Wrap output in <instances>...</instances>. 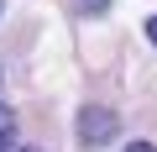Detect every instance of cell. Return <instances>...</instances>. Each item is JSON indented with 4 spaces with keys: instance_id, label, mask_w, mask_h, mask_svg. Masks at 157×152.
<instances>
[{
    "instance_id": "6",
    "label": "cell",
    "mask_w": 157,
    "mask_h": 152,
    "mask_svg": "<svg viewBox=\"0 0 157 152\" xmlns=\"http://www.w3.org/2000/svg\"><path fill=\"white\" fill-rule=\"evenodd\" d=\"M126 152H157V147H147V142H131V147H126Z\"/></svg>"
},
{
    "instance_id": "4",
    "label": "cell",
    "mask_w": 157,
    "mask_h": 152,
    "mask_svg": "<svg viewBox=\"0 0 157 152\" xmlns=\"http://www.w3.org/2000/svg\"><path fill=\"white\" fill-rule=\"evenodd\" d=\"M0 152H37V147H26V142H6Z\"/></svg>"
},
{
    "instance_id": "5",
    "label": "cell",
    "mask_w": 157,
    "mask_h": 152,
    "mask_svg": "<svg viewBox=\"0 0 157 152\" xmlns=\"http://www.w3.org/2000/svg\"><path fill=\"white\" fill-rule=\"evenodd\" d=\"M147 37H152V42H157V16H147Z\"/></svg>"
},
{
    "instance_id": "2",
    "label": "cell",
    "mask_w": 157,
    "mask_h": 152,
    "mask_svg": "<svg viewBox=\"0 0 157 152\" xmlns=\"http://www.w3.org/2000/svg\"><path fill=\"white\" fill-rule=\"evenodd\" d=\"M11 131H16V115H11V105H0V147L11 142Z\"/></svg>"
},
{
    "instance_id": "1",
    "label": "cell",
    "mask_w": 157,
    "mask_h": 152,
    "mask_svg": "<svg viewBox=\"0 0 157 152\" xmlns=\"http://www.w3.org/2000/svg\"><path fill=\"white\" fill-rule=\"evenodd\" d=\"M78 136H84L89 147L105 142V136H115V110H105V105H84V110H78Z\"/></svg>"
},
{
    "instance_id": "3",
    "label": "cell",
    "mask_w": 157,
    "mask_h": 152,
    "mask_svg": "<svg viewBox=\"0 0 157 152\" xmlns=\"http://www.w3.org/2000/svg\"><path fill=\"white\" fill-rule=\"evenodd\" d=\"M73 6L84 11V16H105V11H110V0H73Z\"/></svg>"
}]
</instances>
